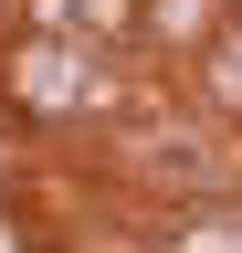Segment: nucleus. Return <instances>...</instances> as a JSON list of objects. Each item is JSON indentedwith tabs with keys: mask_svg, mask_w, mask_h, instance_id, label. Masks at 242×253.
Returning <instances> with one entry per match:
<instances>
[{
	"mask_svg": "<svg viewBox=\"0 0 242 253\" xmlns=\"http://www.w3.org/2000/svg\"><path fill=\"white\" fill-rule=\"evenodd\" d=\"M0 106H11V116H32V126H116L137 95L116 84V63H105L95 42L21 32V42L0 53Z\"/></svg>",
	"mask_w": 242,
	"mask_h": 253,
	"instance_id": "obj_1",
	"label": "nucleus"
},
{
	"mask_svg": "<svg viewBox=\"0 0 242 253\" xmlns=\"http://www.w3.org/2000/svg\"><path fill=\"white\" fill-rule=\"evenodd\" d=\"M190 116L242 126V11H221V21L190 42Z\"/></svg>",
	"mask_w": 242,
	"mask_h": 253,
	"instance_id": "obj_2",
	"label": "nucleus"
},
{
	"mask_svg": "<svg viewBox=\"0 0 242 253\" xmlns=\"http://www.w3.org/2000/svg\"><path fill=\"white\" fill-rule=\"evenodd\" d=\"M147 253H242V201H200V211H169Z\"/></svg>",
	"mask_w": 242,
	"mask_h": 253,
	"instance_id": "obj_3",
	"label": "nucleus"
},
{
	"mask_svg": "<svg viewBox=\"0 0 242 253\" xmlns=\"http://www.w3.org/2000/svg\"><path fill=\"white\" fill-rule=\"evenodd\" d=\"M210 21H221V0H137V42H179L190 53Z\"/></svg>",
	"mask_w": 242,
	"mask_h": 253,
	"instance_id": "obj_4",
	"label": "nucleus"
}]
</instances>
